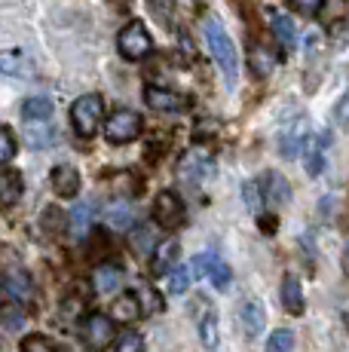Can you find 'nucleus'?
Returning a JSON list of instances; mask_svg holds the SVG:
<instances>
[{
  "mask_svg": "<svg viewBox=\"0 0 349 352\" xmlns=\"http://www.w3.org/2000/svg\"><path fill=\"white\" fill-rule=\"evenodd\" d=\"M205 40H209V50L214 56V62H218L221 74H224V83L236 86V77H239V56H236V46H233L230 34L221 28V22L214 16L205 19Z\"/></svg>",
  "mask_w": 349,
  "mask_h": 352,
  "instance_id": "nucleus-1",
  "label": "nucleus"
},
{
  "mask_svg": "<svg viewBox=\"0 0 349 352\" xmlns=\"http://www.w3.org/2000/svg\"><path fill=\"white\" fill-rule=\"evenodd\" d=\"M102 117H104L102 96H80L71 107V120L80 138H92L98 132V126H102Z\"/></svg>",
  "mask_w": 349,
  "mask_h": 352,
  "instance_id": "nucleus-2",
  "label": "nucleus"
},
{
  "mask_svg": "<svg viewBox=\"0 0 349 352\" xmlns=\"http://www.w3.org/2000/svg\"><path fill=\"white\" fill-rule=\"evenodd\" d=\"M117 46H120V56L129 58V62H138V58L150 56L153 43H150V34L141 22H129L117 37Z\"/></svg>",
  "mask_w": 349,
  "mask_h": 352,
  "instance_id": "nucleus-3",
  "label": "nucleus"
},
{
  "mask_svg": "<svg viewBox=\"0 0 349 352\" xmlns=\"http://www.w3.org/2000/svg\"><path fill=\"white\" fill-rule=\"evenodd\" d=\"M141 135V117L135 111H113L104 120V138L111 144H126V141H135Z\"/></svg>",
  "mask_w": 349,
  "mask_h": 352,
  "instance_id": "nucleus-4",
  "label": "nucleus"
},
{
  "mask_svg": "<svg viewBox=\"0 0 349 352\" xmlns=\"http://www.w3.org/2000/svg\"><path fill=\"white\" fill-rule=\"evenodd\" d=\"M80 337H83V346H86V349L98 352V349L111 346L117 334H113V322L107 319L104 313H92V316H86V319H83Z\"/></svg>",
  "mask_w": 349,
  "mask_h": 352,
  "instance_id": "nucleus-5",
  "label": "nucleus"
},
{
  "mask_svg": "<svg viewBox=\"0 0 349 352\" xmlns=\"http://www.w3.org/2000/svg\"><path fill=\"white\" fill-rule=\"evenodd\" d=\"M153 221L163 230H174L184 224V202L174 190H163L153 199Z\"/></svg>",
  "mask_w": 349,
  "mask_h": 352,
  "instance_id": "nucleus-6",
  "label": "nucleus"
},
{
  "mask_svg": "<svg viewBox=\"0 0 349 352\" xmlns=\"http://www.w3.org/2000/svg\"><path fill=\"white\" fill-rule=\"evenodd\" d=\"M178 175L187 181V184H203L214 175V160L205 151H190L184 153V160L178 162Z\"/></svg>",
  "mask_w": 349,
  "mask_h": 352,
  "instance_id": "nucleus-7",
  "label": "nucleus"
},
{
  "mask_svg": "<svg viewBox=\"0 0 349 352\" xmlns=\"http://www.w3.org/2000/svg\"><path fill=\"white\" fill-rule=\"evenodd\" d=\"M3 294H10L12 300H16V307H25V303H31V297H34V285H31V276L25 273V270H10L3 279Z\"/></svg>",
  "mask_w": 349,
  "mask_h": 352,
  "instance_id": "nucleus-8",
  "label": "nucleus"
},
{
  "mask_svg": "<svg viewBox=\"0 0 349 352\" xmlns=\"http://www.w3.org/2000/svg\"><path fill=\"white\" fill-rule=\"evenodd\" d=\"M260 187V199L270 202V206H285L291 199V190H288V181L282 178L279 172H267L264 181H258Z\"/></svg>",
  "mask_w": 349,
  "mask_h": 352,
  "instance_id": "nucleus-9",
  "label": "nucleus"
},
{
  "mask_svg": "<svg viewBox=\"0 0 349 352\" xmlns=\"http://www.w3.org/2000/svg\"><path fill=\"white\" fill-rule=\"evenodd\" d=\"M178 254H181V245L174 239H163L159 245H153V257H150L153 276H163L178 267Z\"/></svg>",
  "mask_w": 349,
  "mask_h": 352,
  "instance_id": "nucleus-10",
  "label": "nucleus"
},
{
  "mask_svg": "<svg viewBox=\"0 0 349 352\" xmlns=\"http://www.w3.org/2000/svg\"><path fill=\"white\" fill-rule=\"evenodd\" d=\"M120 282H123V270L113 267V263H98V267L92 270V288H95L98 294H113V291L120 288Z\"/></svg>",
  "mask_w": 349,
  "mask_h": 352,
  "instance_id": "nucleus-11",
  "label": "nucleus"
},
{
  "mask_svg": "<svg viewBox=\"0 0 349 352\" xmlns=\"http://www.w3.org/2000/svg\"><path fill=\"white\" fill-rule=\"evenodd\" d=\"M141 300H138V294H132V291H126V294H120L117 300H113V307H111V316L107 319L111 322H135L141 319Z\"/></svg>",
  "mask_w": 349,
  "mask_h": 352,
  "instance_id": "nucleus-12",
  "label": "nucleus"
},
{
  "mask_svg": "<svg viewBox=\"0 0 349 352\" xmlns=\"http://www.w3.org/2000/svg\"><path fill=\"white\" fill-rule=\"evenodd\" d=\"M0 74H10V77H31V74H34V62H31L22 50L0 52Z\"/></svg>",
  "mask_w": 349,
  "mask_h": 352,
  "instance_id": "nucleus-13",
  "label": "nucleus"
},
{
  "mask_svg": "<svg viewBox=\"0 0 349 352\" xmlns=\"http://www.w3.org/2000/svg\"><path fill=\"white\" fill-rule=\"evenodd\" d=\"M147 104L159 113H178L181 107H184V98L172 89H163V86H150V89H147Z\"/></svg>",
  "mask_w": 349,
  "mask_h": 352,
  "instance_id": "nucleus-14",
  "label": "nucleus"
},
{
  "mask_svg": "<svg viewBox=\"0 0 349 352\" xmlns=\"http://www.w3.org/2000/svg\"><path fill=\"white\" fill-rule=\"evenodd\" d=\"M52 187H56L58 196H65V199H71V196H77L80 190V172L68 162H62V166H56V172H52Z\"/></svg>",
  "mask_w": 349,
  "mask_h": 352,
  "instance_id": "nucleus-15",
  "label": "nucleus"
},
{
  "mask_svg": "<svg viewBox=\"0 0 349 352\" xmlns=\"http://www.w3.org/2000/svg\"><path fill=\"white\" fill-rule=\"evenodd\" d=\"M325 147H328V135H319V138H306L300 153L306 160V172L310 175H319L322 166H325Z\"/></svg>",
  "mask_w": 349,
  "mask_h": 352,
  "instance_id": "nucleus-16",
  "label": "nucleus"
},
{
  "mask_svg": "<svg viewBox=\"0 0 349 352\" xmlns=\"http://www.w3.org/2000/svg\"><path fill=\"white\" fill-rule=\"evenodd\" d=\"M282 307L291 316L304 313V288H300L297 276H285V279H282Z\"/></svg>",
  "mask_w": 349,
  "mask_h": 352,
  "instance_id": "nucleus-17",
  "label": "nucleus"
},
{
  "mask_svg": "<svg viewBox=\"0 0 349 352\" xmlns=\"http://www.w3.org/2000/svg\"><path fill=\"white\" fill-rule=\"evenodd\" d=\"M304 141H306V120H294V126H288L285 132H282V153H285L288 160L300 157Z\"/></svg>",
  "mask_w": 349,
  "mask_h": 352,
  "instance_id": "nucleus-18",
  "label": "nucleus"
},
{
  "mask_svg": "<svg viewBox=\"0 0 349 352\" xmlns=\"http://www.w3.org/2000/svg\"><path fill=\"white\" fill-rule=\"evenodd\" d=\"M270 28L276 34V43H282V50H294L297 46V28L288 16L282 12H270Z\"/></svg>",
  "mask_w": 349,
  "mask_h": 352,
  "instance_id": "nucleus-19",
  "label": "nucleus"
},
{
  "mask_svg": "<svg viewBox=\"0 0 349 352\" xmlns=\"http://www.w3.org/2000/svg\"><path fill=\"white\" fill-rule=\"evenodd\" d=\"M25 138H28V147L43 151V147H49L52 141L58 138V129H52L49 120H46V123H28L25 126Z\"/></svg>",
  "mask_w": 349,
  "mask_h": 352,
  "instance_id": "nucleus-20",
  "label": "nucleus"
},
{
  "mask_svg": "<svg viewBox=\"0 0 349 352\" xmlns=\"http://www.w3.org/2000/svg\"><path fill=\"white\" fill-rule=\"evenodd\" d=\"M239 322H243V331L248 337H258L264 331V307L258 300H248L239 313Z\"/></svg>",
  "mask_w": 349,
  "mask_h": 352,
  "instance_id": "nucleus-21",
  "label": "nucleus"
},
{
  "mask_svg": "<svg viewBox=\"0 0 349 352\" xmlns=\"http://www.w3.org/2000/svg\"><path fill=\"white\" fill-rule=\"evenodd\" d=\"M22 117L28 120V123H46V120L52 117V101L46 96H34L28 98L22 104Z\"/></svg>",
  "mask_w": 349,
  "mask_h": 352,
  "instance_id": "nucleus-22",
  "label": "nucleus"
},
{
  "mask_svg": "<svg viewBox=\"0 0 349 352\" xmlns=\"http://www.w3.org/2000/svg\"><path fill=\"white\" fill-rule=\"evenodd\" d=\"M22 196V175L0 172V206H16Z\"/></svg>",
  "mask_w": 349,
  "mask_h": 352,
  "instance_id": "nucleus-23",
  "label": "nucleus"
},
{
  "mask_svg": "<svg viewBox=\"0 0 349 352\" xmlns=\"http://www.w3.org/2000/svg\"><path fill=\"white\" fill-rule=\"evenodd\" d=\"M104 221L113 230H129L132 221H135V214H132L129 202H111V206L104 208Z\"/></svg>",
  "mask_w": 349,
  "mask_h": 352,
  "instance_id": "nucleus-24",
  "label": "nucleus"
},
{
  "mask_svg": "<svg viewBox=\"0 0 349 352\" xmlns=\"http://www.w3.org/2000/svg\"><path fill=\"white\" fill-rule=\"evenodd\" d=\"M89 224H92V206L80 202V206L71 212V233H74V239H83V236L89 233Z\"/></svg>",
  "mask_w": 349,
  "mask_h": 352,
  "instance_id": "nucleus-25",
  "label": "nucleus"
},
{
  "mask_svg": "<svg viewBox=\"0 0 349 352\" xmlns=\"http://www.w3.org/2000/svg\"><path fill=\"white\" fill-rule=\"evenodd\" d=\"M199 337H203V343H205V349H218V343H221V334H218V316L212 313H205V319L199 322Z\"/></svg>",
  "mask_w": 349,
  "mask_h": 352,
  "instance_id": "nucleus-26",
  "label": "nucleus"
},
{
  "mask_svg": "<svg viewBox=\"0 0 349 352\" xmlns=\"http://www.w3.org/2000/svg\"><path fill=\"white\" fill-rule=\"evenodd\" d=\"M113 352H144V337L138 331H126V334L113 337Z\"/></svg>",
  "mask_w": 349,
  "mask_h": 352,
  "instance_id": "nucleus-27",
  "label": "nucleus"
},
{
  "mask_svg": "<svg viewBox=\"0 0 349 352\" xmlns=\"http://www.w3.org/2000/svg\"><path fill=\"white\" fill-rule=\"evenodd\" d=\"M291 349H294V334L291 331H285V328H279V331H273L270 334L264 352H291Z\"/></svg>",
  "mask_w": 349,
  "mask_h": 352,
  "instance_id": "nucleus-28",
  "label": "nucleus"
},
{
  "mask_svg": "<svg viewBox=\"0 0 349 352\" xmlns=\"http://www.w3.org/2000/svg\"><path fill=\"white\" fill-rule=\"evenodd\" d=\"M251 67L260 74V77H264L270 67H276V56H270V52H267L260 43H254L251 46Z\"/></svg>",
  "mask_w": 349,
  "mask_h": 352,
  "instance_id": "nucleus-29",
  "label": "nucleus"
},
{
  "mask_svg": "<svg viewBox=\"0 0 349 352\" xmlns=\"http://www.w3.org/2000/svg\"><path fill=\"white\" fill-rule=\"evenodd\" d=\"M209 279H212V285L218 288V291H227L230 288V282H233V273H230V267H227L224 261H214V267L209 270Z\"/></svg>",
  "mask_w": 349,
  "mask_h": 352,
  "instance_id": "nucleus-30",
  "label": "nucleus"
},
{
  "mask_svg": "<svg viewBox=\"0 0 349 352\" xmlns=\"http://www.w3.org/2000/svg\"><path fill=\"white\" fill-rule=\"evenodd\" d=\"M22 352H62V349H58L49 337L31 334V337H25V340H22Z\"/></svg>",
  "mask_w": 349,
  "mask_h": 352,
  "instance_id": "nucleus-31",
  "label": "nucleus"
},
{
  "mask_svg": "<svg viewBox=\"0 0 349 352\" xmlns=\"http://www.w3.org/2000/svg\"><path fill=\"white\" fill-rule=\"evenodd\" d=\"M214 261H218V254L214 252H205V254H196L193 257V263L187 270H190V276H196V279H203V276H209V270L214 267Z\"/></svg>",
  "mask_w": 349,
  "mask_h": 352,
  "instance_id": "nucleus-32",
  "label": "nucleus"
},
{
  "mask_svg": "<svg viewBox=\"0 0 349 352\" xmlns=\"http://www.w3.org/2000/svg\"><path fill=\"white\" fill-rule=\"evenodd\" d=\"M12 157H16V135H12V129L0 126V166L10 162Z\"/></svg>",
  "mask_w": 349,
  "mask_h": 352,
  "instance_id": "nucleus-33",
  "label": "nucleus"
},
{
  "mask_svg": "<svg viewBox=\"0 0 349 352\" xmlns=\"http://www.w3.org/2000/svg\"><path fill=\"white\" fill-rule=\"evenodd\" d=\"M190 288V270L187 267H174L172 276H169V291L172 294H184Z\"/></svg>",
  "mask_w": 349,
  "mask_h": 352,
  "instance_id": "nucleus-34",
  "label": "nucleus"
},
{
  "mask_svg": "<svg viewBox=\"0 0 349 352\" xmlns=\"http://www.w3.org/2000/svg\"><path fill=\"white\" fill-rule=\"evenodd\" d=\"M68 224V218H65L62 208H46L43 212V230L46 233H58V230H65Z\"/></svg>",
  "mask_w": 349,
  "mask_h": 352,
  "instance_id": "nucleus-35",
  "label": "nucleus"
},
{
  "mask_svg": "<svg viewBox=\"0 0 349 352\" xmlns=\"http://www.w3.org/2000/svg\"><path fill=\"white\" fill-rule=\"evenodd\" d=\"M245 202H248V208H251L254 214H264V199H260V187H258V181H248L245 184Z\"/></svg>",
  "mask_w": 349,
  "mask_h": 352,
  "instance_id": "nucleus-36",
  "label": "nucleus"
},
{
  "mask_svg": "<svg viewBox=\"0 0 349 352\" xmlns=\"http://www.w3.org/2000/svg\"><path fill=\"white\" fill-rule=\"evenodd\" d=\"M25 322V313H22V307H0V324H3V328H19V324Z\"/></svg>",
  "mask_w": 349,
  "mask_h": 352,
  "instance_id": "nucleus-37",
  "label": "nucleus"
},
{
  "mask_svg": "<svg viewBox=\"0 0 349 352\" xmlns=\"http://www.w3.org/2000/svg\"><path fill=\"white\" fill-rule=\"evenodd\" d=\"M322 3H325V0H291V6L300 16H315V12L322 10Z\"/></svg>",
  "mask_w": 349,
  "mask_h": 352,
  "instance_id": "nucleus-38",
  "label": "nucleus"
},
{
  "mask_svg": "<svg viewBox=\"0 0 349 352\" xmlns=\"http://www.w3.org/2000/svg\"><path fill=\"white\" fill-rule=\"evenodd\" d=\"M344 111H346V98H340V104H337V123H344Z\"/></svg>",
  "mask_w": 349,
  "mask_h": 352,
  "instance_id": "nucleus-39",
  "label": "nucleus"
},
{
  "mask_svg": "<svg viewBox=\"0 0 349 352\" xmlns=\"http://www.w3.org/2000/svg\"><path fill=\"white\" fill-rule=\"evenodd\" d=\"M3 297H6V294H3V288H0V307H3Z\"/></svg>",
  "mask_w": 349,
  "mask_h": 352,
  "instance_id": "nucleus-40",
  "label": "nucleus"
}]
</instances>
